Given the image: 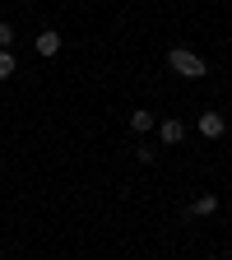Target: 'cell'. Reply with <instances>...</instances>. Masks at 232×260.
I'll use <instances>...</instances> for the list:
<instances>
[{"label": "cell", "mask_w": 232, "mask_h": 260, "mask_svg": "<svg viewBox=\"0 0 232 260\" xmlns=\"http://www.w3.org/2000/svg\"><path fill=\"white\" fill-rule=\"evenodd\" d=\"M19 70V60H14V51H0V79H10Z\"/></svg>", "instance_id": "cell-8"}, {"label": "cell", "mask_w": 232, "mask_h": 260, "mask_svg": "<svg viewBox=\"0 0 232 260\" xmlns=\"http://www.w3.org/2000/svg\"><path fill=\"white\" fill-rule=\"evenodd\" d=\"M56 51H60V32H56V28H42V32H38V56L51 60Z\"/></svg>", "instance_id": "cell-5"}, {"label": "cell", "mask_w": 232, "mask_h": 260, "mask_svg": "<svg viewBox=\"0 0 232 260\" xmlns=\"http://www.w3.org/2000/svg\"><path fill=\"white\" fill-rule=\"evenodd\" d=\"M130 130H135V135H149V130H153V112H130Z\"/></svg>", "instance_id": "cell-6"}, {"label": "cell", "mask_w": 232, "mask_h": 260, "mask_svg": "<svg viewBox=\"0 0 232 260\" xmlns=\"http://www.w3.org/2000/svg\"><path fill=\"white\" fill-rule=\"evenodd\" d=\"M10 47H14V23L0 19V51H10Z\"/></svg>", "instance_id": "cell-7"}, {"label": "cell", "mask_w": 232, "mask_h": 260, "mask_svg": "<svg viewBox=\"0 0 232 260\" xmlns=\"http://www.w3.org/2000/svg\"><path fill=\"white\" fill-rule=\"evenodd\" d=\"M214 214H218V195H214V190L195 195V200L186 205V218H214Z\"/></svg>", "instance_id": "cell-2"}, {"label": "cell", "mask_w": 232, "mask_h": 260, "mask_svg": "<svg viewBox=\"0 0 232 260\" xmlns=\"http://www.w3.org/2000/svg\"><path fill=\"white\" fill-rule=\"evenodd\" d=\"M168 65H172V75H181V79H205V75H209L205 56L190 51V47H172V51H168Z\"/></svg>", "instance_id": "cell-1"}, {"label": "cell", "mask_w": 232, "mask_h": 260, "mask_svg": "<svg viewBox=\"0 0 232 260\" xmlns=\"http://www.w3.org/2000/svg\"><path fill=\"white\" fill-rule=\"evenodd\" d=\"M200 135H205V140H223V135H227V116H223V112H205V116H200Z\"/></svg>", "instance_id": "cell-3"}, {"label": "cell", "mask_w": 232, "mask_h": 260, "mask_svg": "<svg viewBox=\"0 0 232 260\" xmlns=\"http://www.w3.org/2000/svg\"><path fill=\"white\" fill-rule=\"evenodd\" d=\"M158 135H162V144H181L186 140V121H177V116L158 121Z\"/></svg>", "instance_id": "cell-4"}, {"label": "cell", "mask_w": 232, "mask_h": 260, "mask_svg": "<svg viewBox=\"0 0 232 260\" xmlns=\"http://www.w3.org/2000/svg\"><path fill=\"white\" fill-rule=\"evenodd\" d=\"M135 158H140V162H153V158H158V149H149V144H135Z\"/></svg>", "instance_id": "cell-9"}]
</instances>
